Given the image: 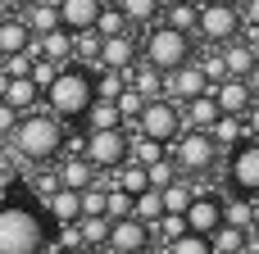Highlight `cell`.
Masks as SVG:
<instances>
[{
  "label": "cell",
  "mask_w": 259,
  "mask_h": 254,
  "mask_svg": "<svg viewBox=\"0 0 259 254\" xmlns=\"http://www.w3.org/2000/svg\"><path fill=\"white\" fill-rule=\"evenodd\" d=\"M5 145L23 164H46V159H55L64 150V123L50 109H27V114H18V123H14Z\"/></svg>",
  "instance_id": "1"
},
{
  "label": "cell",
  "mask_w": 259,
  "mask_h": 254,
  "mask_svg": "<svg viewBox=\"0 0 259 254\" xmlns=\"http://www.w3.org/2000/svg\"><path fill=\"white\" fill-rule=\"evenodd\" d=\"M91 100H96V77H91V68H82V64H64V68L55 73V82L41 91V105H46L59 123H82V114L91 109Z\"/></svg>",
  "instance_id": "2"
},
{
  "label": "cell",
  "mask_w": 259,
  "mask_h": 254,
  "mask_svg": "<svg viewBox=\"0 0 259 254\" xmlns=\"http://www.w3.org/2000/svg\"><path fill=\"white\" fill-rule=\"evenodd\" d=\"M46 250V223L23 209L0 200V254H41Z\"/></svg>",
  "instance_id": "3"
},
{
  "label": "cell",
  "mask_w": 259,
  "mask_h": 254,
  "mask_svg": "<svg viewBox=\"0 0 259 254\" xmlns=\"http://www.w3.org/2000/svg\"><path fill=\"white\" fill-rule=\"evenodd\" d=\"M141 59L155 64L159 73H168L187 59H196V36L182 32V27H168V23H150V32L141 41Z\"/></svg>",
  "instance_id": "4"
},
{
  "label": "cell",
  "mask_w": 259,
  "mask_h": 254,
  "mask_svg": "<svg viewBox=\"0 0 259 254\" xmlns=\"http://www.w3.org/2000/svg\"><path fill=\"white\" fill-rule=\"evenodd\" d=\"M219 145H214V136L209 132H200V127H182L178 136H173V164H178V173L182 177H209L214 168H219Z\"/></svg>",
  "instance_id": "5"
},
{
  "label": "cell",
  "mask_w": 259,
  "mask_h": 254,
  "mask_svg": "<svg viewBox=\"0 0 259 254\" xmlns=\"http://www.w3.org/2000/svg\"><path fill=\"white\" fill-rule=\"evenodd\" d=\"M82 155H87V164H91L96 173L118 168L123 159H132V127L118 123V127H96V132H87V136H82Z\"/></svg>",
  "instance_id": "6"
},
{
  "label": "cell",
  "mask_w": 259,
  "mask_h": 254,
  "mask_svg": "<svg viewBox=\"0 0 259 254\" xmlns=\"http://www.w3.org/2000/svg\"><path fill=\"white\" fill-rule=\"evenodd\" d=\"M223 186L228 195H241V200H259V141H241L228 150V168H223Z\"/></svg>",
  "instance_id": "7"
},
{
  "label": "cell",
  "mask_w": 259,
  "mask_h": 254,
  "mask_svg": "<svg viewBox=\"0 0 259 254\" xmlns=\"http://www.w3.org/2000/svg\"><path fill=\"white\" fill-rule=\"evenodd\" d=\"M127 127H132V136H155V141L173 145V136L182 132V105H178V100H168V95L146 100V105H141V114H137Z\"/></svg>",
  "instance_id": "8"
},
{
  "label": "cell",
  "mask_w": 259,
  "mask_h": 254,
  "mask_svg": "<svg viewBox=\"0 0 259 254\" xmlns=\"http://www.w3.org/2000/svg\"><path fill=\"white\" fill-rule=\"evenodd\" d=\"M196 36L205 45H223L232 36H241V9L237 0H209L196 9Z\"/></svg>",
  "instance_id": "9"
},
{
  "label": "cell",
  "mask_w": 259,
  "mask_h": 254,
  "mask_svg": "<svg viewBox=\"0 0 259 254\" xmlns=\"http://www.w3.org/2000/svg\"><path fill=\"white\" fill-rule=\"evenodd\" d=\"M223 200L228 195H219V191H196L191 195V205H187V232H200V236H209V232H219L223 227Z\"/></svg>",
  "instance_id": "10"
},
{
  "label": "cell",
  "mask_w": 259,
  "mask_h": 254,
  "mask_svg": "<svg viewBox=\"0 0 259 254\" xmlns=\"http://www.w3.org/2000/svg\"><path fill=\"white\" fill-rule=\"evenodd\" d=\"M105 250H109V254H146V250H150V227H146V223H137V218L127 214V218L109 223Z\"/></svg>",
  "instance_id": "11"
},
{
  "label": "cell",
  "mask_w": 259,
  "mask_h": 254,
  "mask_svg": "<svg viewBox=\"0 0 259 254\" xmlns=\"http://www.w3.org/2000/svg\"><path fill=\"white\" fill-rule=\"evenodd\" d=\"M200 91H209V82H205V73H200V64H196V59H187V64H178V68H168V73H164V95H168V100L187 105V100H191V95H200Z\"/></svg>",
  "instance_id": "12"
},
{
  "label": "cell",
  "mask_w": 259,
  "mask_h": 254,
  "mask_svg": "<svg viewBox=\"0 0 259 254\" xmlns=\"http://www.w3.org/2000/svg\"><path fill=\"white\" fill-rule=\"evenodd\" d=\"M219 55H223L228 77H246V82H255V73H259V50H255V41L232 36V41H223V45H219Z\"/></svg>",
  "instance_id": "13"
},
{
  "label": "cell",
  "mask_w": 259,
  "mask_h": 254,
  "mask_svg": "<svg viewBox=\"0 0 259 254\" xmlns=\"http://www.w3.org/2000/svg\"><path fill=\"white\" fill-rule=\"evenodd\" d=\"M137 59H141V45L132 41V32H118V36H100V55H96V68H118V73H127Z\"/></svg>",
  "instance_id": "14"
},
{
  "label": "cell",
  "mask_w": 259,
  "mask_h": 254,
  "mask_svg": "<svg viewBox=\"0 0 259 254\" xmlns=\"http://www.w3.org/2000/svg\"><path fill=\"white\" fill-rule=\"evenodd\" d=\"M209 91H214V100H219L223 114H246L250 100H255V82H246V77H223V82H214Z\"/></svg>",
  "instance_id": "15"
},
{
  "label": "cell",
  "mask_w": 259,
  "mask_h": 254,
  "mask_svg": "<svg viewBox=\"0 0 259 254\" xmlns=\"http://www.w3.org/2000/svg\"><path fill=\"white\" fill-rule=\"evenodd\" d=\"M32 55H41V59H55V64H73V32L59 23V27H50V32H41L36 41H32Z\"/></svg>",
  "instance_id": "16"
},
{
  "label": "cell",
  "mask_w": 259,
  "mask_h": 254,
  "mask_svg": "<svg viewBox=\"0 0 259 254\" xmlns=\"http://www.w3.org/2000/svg\"><path fill=\"white\" fill-rule=\"evenodd\" d=\"M77 214H82V191H68V186H55L50 195H46V218L59 227V223H77Z\"/></svg>",
  "instance_id": "17"
},
{
  "label": "cell",
  "mask_w": 259,
  "mask_h": 254,
  "mask_svg": "<svg viewBox=\"0 0 259 254\" xmlns=\"http://www.w3.org/2000/svg\"><path fill=\"white\" fill-rule=\"evenodd\" d=\"M127 86H132L141 100H159V95H164V73H159L155 64H146V59H137V64L127 68Z\"/></svg>",
  "instance_id": "18"
},
{
  "label": "cell",
  "mask_w": 259,
  "mask_h": 254,
  "mask_svg": "<svg viewBox=\"0 0 259 254\" xmlns=\"http://www.w3.org/2000/svg\"><path fill=\"white\" fill-rule=\"evenodd\" d=\"M32 32H27V23H23V14L14 9V14H5L0 18V55H18V50H32Z\"/></svg>",
  "instance_id": "19"
},
{
  "label": "cell",
  "mask_w": 259,
  "mask_h": 254,
  "mask_svg": "<svg viewBox=\"0 0 259 254\" xmlns=\"http://www.w3.org/2000/svg\"><path fill=\"white\" fill-rule=\"evenodd\" d=\"M219 114H223V109H219L214 91H200V95H191V100L182 105V127H200V132H205Z\"/></svg>",
  "instance_id": "20"
},
{
  "label": "cell",
  "mask_w": 259,
  "mask_h": 254,
  "mask_svg": "<svg viewBox=\"0 0 259 254\" xmlns=\"http://www.w3.org/2000/svg\"><path fill=\"white\" fill-rule=\"evenodd\" d=\"M100 5H105V0H59V23H64L68 32H87V27L96 23Z\"/></svg>",
  "instance_id": "21"
},
{
  "label": "cell",
  "mask_w": 259,
  "mask_h": 254,
  "mask_svg": "<svg viewBox=\"0 0 259 254\" xmlns=\"http://www.w3.org/2000/svg\"><path fill=\"white\" fill-rule=\"evenodd\" d=\"M55 177H59V186H68V191H87V186H96V168L87 164V155L64 159V164L55 168Z\"/></svg>",
  "instance_id": "22"
},
{
  "label": "cell",
  "mask_w": 259,
  "mask_h": 254,
  "mask_svg": "<svg viewBox=\"0 0 259 254\" xmlns=\"http://www.w3.org/2000/svg\"><path fill=\"white\" fill-rule=\"evenodd\" d=\"M205 132L214 136V145H219V150H232V145H241V141H246V123H241V114H219Z\"/></svg>",
  "instance_id": "23"
},
{
  "label": "cell",
  "mask_w": 259,
  "mask_h": 254,
  "mask_svg": "<svg viewBox=\"0 0 259 254\" xmlns=\"http://www.w3.org/2000/svg\"><path fill=\"white\" fill-rule=\"evenodd\" d=\"M5 105H14L18 114H27V109H36L41 105V86L32 82V77H9V86H5V95H0Z\"/></svg>",
  "instance_id": "24"
},
{
  "label": "cell",
  "mask_w": 259,
  "mask_h": 254,
  "mask_svg": "<svg viewBox=\"0 0 259 254\" xmlns=\"http://www.w3.org/2000/svg\"><path fill=\"white\" fill-rule=\"evenodd\" d=\"M18 14H23V23H27V32H32V36H41V32L59 27V9H55V5H46V0H32V5H23Z\"/></svg>",
  "instance_id": "25"
},
{
  "label": "cell",
  "mask_w": 259,
  "mask_h": 254,
  "mask_svg": "<svg viewBox=\"0 0 259 254\" xmlns=\"http://www.w3.org/2000/svg\"><path fill=\"white\" fill-rule=\"evenodd\" d=\"M114 173V186L118 191H127V195H141L146 186H150V177H146V164H137V159H123L118 168H109Z\"/></svg>",
  "instance_id": "26"
},
{
  "label": "cell",
  "mask_w": 259,
  "mask_h": 254,
  "mask_svg": "<svg viewBox=\"0 0 259 254\" xmlns=\"http://www.w3.org/2000/svg\"><path fill=\"white\" fill-rule=\"evenodd\" d=\"M191 195H196L191 177H173L168 186H159V205H164V214H187Z\"/></svg>",
  "instance_id": "27"
},
{
  "label": "cell",
  "mask_w": 259,
  "mask_h": 254,
  "mask_svg": "<svg viewBox=\"0 0 259 254\" xmlns=\"http://www.w3.org/2000/svg\"><path fill=\"white\" fill-rule=\"evenodd\" d=\"M118 9H123V18L132 23V27H150V23H159V9H164V0H114Z\"/></svg>",
  "instance_id": "28"
},
{
  "label": "cell",
  "mask_w": 259,
  "mask_h": 254,
  "mask_svg": "<svg viewBox=\"0 0 259 254\" xmlns=\"http://www.w3.org/2000/svg\"><path fill=\"white\" fill-rule=\"evenodd\" d=\"M259 218V205L255 200H241V195H228L223 200V223H232V227H241V232H250Z\"/></svg>",
  "instance_id": "29"
},
{
  "label": "cell",
  "mask_w": 259,
  "mask_h": 254,
  "mask_svg": "<svg viewBox=\"0 0 259 254\" xmlns=\"http://www.w3.org/2000/svg\"><path fill=\"white\" fill-rule=\"evenodd\" d=\"M209 245H214V254H246V245H250V232H241V227L223 223L219 232H209Z\"/></svg>",
  "instance_id": "30"
},
{
  "label": "cell",
  "mask_w": 259,
  "mask_h": 254,
  "mask_svg": "<svg viewBox=\"0 0 259 254\" xmlns=\"http://www.w3.org/2000/svg\"><path fill=\"white\" fill-rule=\"evenodd\" d=\"M118 123H123V114H118L114 100H91V109L82 114V127H87V132H96V127H118Z\"/></svg>",
  "instance_id": "31"
},
{
  "label": "cell",
  "mask_w": 259,
  "mask_h": 254,
  "mask_svg": "<svg viewBox=\"0 0 259 254\" xmlns=\"http://www.w3.org/2000/svg\"><path fill=\"white\" fill-rule=\"evenodd\" d=\"M105 236H109V218H105V214H82V218H77V241H82L87 250L105 245Z\"/></svg>",
  "instance_id": "32"
},
{
  "label": "cell",
  "mask_w": 259,
  "mask_h": 254,
  "mask_svg": "<svg viewBox=\"0 0 259 254\" xmlns=\"http://www.w3.org/2000/svg\"><path fill=\"white\" fill-rule=\"evenodd\" d=\"M91 27H96L100 36H118V32H132V23L123 18V9H118L114 0H105V5H100V14H96V23H91Z\"/></svg>",
  "instance_id": "33"
},
{
  "label": "cell",
  "mask_w": 259,
  "mask_h": 254,
  "mask_svg": "<svg viewBox=\"0 0 259 254\" xmlns=\"http://www.w3.org/2000/svg\"><path fill=\"white\" fill-rule=\"evenodd\" d=\"M132 218L146 223V227L164 218V205H159V191H155V186H146L141 195H132Z\"/></svg>",
  "instance_id": "34"
},
{
  "label": "cell",
  "mask_w": 259,
  "mask_h": 254,
  "mask_svg": "<svg viewBox=\"0 0 259 254\" xmlns=\"http://www.w3.org/2000/svg\"><path fill=\"white\" fill-rule=\"evenodd\" d=\"M91 77H96V100H114L127 86V73H118V68H91Z\"/></svg>",
  "instance_id": "35"
},
{
  "label": "cell",
  "mask_w": 259,
  "mask_h": 254,
  "mask_svg": "<svg viewBox=\"0 0 259 254\" xmlns=\"http://www.w3.org/2000/svg\"><path fill=\"white\" fill-rule=\"evenodd\" d=\"M164 254H214V245H209V236H200V232H182V236L164 241Z\"/></svg>",
  "instance_id": "36"
},
{
  "label": "cell",
  "mask_w": 259,
  "mask_h": 254,
  "mask_svg": "<svg viewBox=\"0 0 259 254\" xmlns=\"http://www.w3.org/2000/svg\"><path fill=\"white\" fill-rule=\"evenodd\" d=\"M132 159L137 164H159V159H168V145L155 141V136H132Z\"/></svg>",
  "instance_id": "37"
},
{
  "label": "cell",
  "mask_w": 259,
  "mask_h": 254,
  "mask_svg": "<svg viewBox=\"0 0 259 254\" xmlns=\"http://www.w3.org/2000/svg\"><path fill=\"white\" fill-rule=\"evenodd\" d=\"M127 214H132V195L118 191V186H109V191H105V218L118 223V218H127Z\"/></svg>",
  "instance_id": "38"
},
{
  "label": "cell",
  "mask_w": 259,
  "mask_h": 254,
  "mask_svg": "<svg viewBox=\"0 0 259 254\" xmlns=\"http://www.w3.org/2000/svg\"><path fill=\"white\" fill-rule=\"evenodd\" d=\"M59 68H64V64H55V59H41V55H32V68H27V77H32V82H36V86L46 91V86L55 82V73H59Z\"/></svg>",
  "instance_id": "39"
},
{
  "label": "cell",
  "mask_w": 259,
  "mask_h": 254,
  "mask_svg": "<svg viewBox=\"0 0 259 254\" xmlns=\"http://www.w3.org/2000/svg\"><path fill=\"white\" fill-rule=\"evenodd\" d=\"M146 177H150V186L159 191V186H168V182H173V177H182V173H178V164H173V159H159V164H146Z\"/></svg>",
  "instance_id": "40"
},
{
  "label": "cell",
  "mask_w": 259,
  "mask_h": 254,
  "mask_svg": "<svg viewBox=\"0 0 259 254\" xmlns=\"http://www.w3.org/2000/svg\"><path fill=\"white\" fill-rule=\"evenodd\" d=\"M114 105H118V114H123V123H132V118L141 114V105H146V100H141V95H137L132 86H123V91L114 95Z\"/></svg>",
  "instance_id": "41"
},
{
  "label": "cell",
  "mask_w": 259,
  "mask_h": 254,
  "mask_svg": "<svg viewBox=\"0 0 259 254\" xmlns=\"http://www.w3.org/2000/svg\"><path fill=\"white\" fill-rule=\"evenodd\" d=\"M237 9H241V32L259 36V0H241Z\"/></svg>",
  "instance_id": "42"
},
{
  "label": "cell",
  "mask_w": 259,
  "mask_h": 254,
  "mask_svg": "<svg viewBox=\"0 0 259 254\" xmlns=\"http://www.w3.org/2000/svg\"><path fill=\"white\" fill-rule=\"evenodd\" d=\"M82 214H105V191H100V186H87V191H82ZM82 214H77V218H82Z\"/></svg>",
  "instance_id": "43"
},
{
  "label": "cell",
  "mask_w": 259,
  "mask_h": 254,
  "mask_svg": "<svg viewBox=\"0 0 259 254\" xmlns=\"http://www.w3.org/2000/svg\"><path fill=\"white\" fill-rule=\"evenodd\" d=\"M241 123H246V136H250V141H259V95L250 100V109L241 114Z\"/></svg>",
  "instance_id": "44"
},
{
  "label": "cell",
  "mask_w": 259,
  "mask_h": 254,
  "mask_svg": "<svg viewBox=\"0 0 259 254\" xmlns=\"http://www.w3.org/2000/svg\"><path fill=\"white\" fill-rule=\"evenodd\" d=\"M55 186H59V177H55V168H50V173H41V177H36V191H41V195H50V191H55Z\"/></svg>",
  "instance_id": "45"
},
{
  "label": "cell",
  "mask_w": 259,
  "mask_h": 254,
  "mask_svg": "<svg viewBox=\"0 0 259 254\" xmlns=\"http://www.w3.org/2000/svg\"><path fill=\"white\" fill-rule=\"evenodd\" d=\"M55 254H91L87 245H64V250H55Z\"/></svg>",
  "instance_id": "46"
},
{
  "label": "cell",
  "mask_w": 259,
  "mask_h": 254,
  "mask_svg": "<svg viewBox=\"0 0 259 254\" xmlns=\"http://www.w3.org/2000/svg\"><path fill=\"white\" fill-rule=\"evenodd\" d=\"M5 86H9V73H5V68H0V95H5Z\"/></svg>",
  "instance_id": "47"
},
{
  "label": "cell",
  "mask_w": 259,
  "mask_h": 254,
  "mask_svg": "<svg viewBox=\"0 0 259 254\" xmlns=\"http://www.w3.org/2000/svg\"><path fill=\"white\" fill-rule=\"evenodd\" d=\"M9 5H14V9H23V5H32V0H9Z\"/></svg>",
  "instance_id": "48"
},
{
  "label": "cell",
  "mask_w": 259,
  "mask_h": 254,
  "mask_svg": "<svg viewBox=\"0 0 259 254\" xmlns=\"http://www.w3.org/2000/svg\"><path fill=\"white\" fill-rule=\"evenodd\" d=\"M250 232H255V245H259V218H255V227H250Z\"/></svg>",
  "instance_id": "49"
},
{
  "label": "cell",
  "mask_w": 259,
  "mask_h": 254,
  "mask_svg": "<svg viewBox=\"0 0 259 254\" xmlns=\"http://www.w3.org/2000/svg\"><path fill=\"white\" fill-rule=\"evenodd\" d=\"M191 5H196V9H200V5H209V0H191Z\"/></svg>",
  "instance_id": "50"
},
{
  "label": "cell",
  "mask_w": 259,
  "mask_h": 254,
  "mask_svg": "<svg viewBox=\"0 0 259 254\" xmlns=\"http://www.w3.org/2000/svg\"><path fill=\"white\" fill-rule=\"evenodd\" d=\"M255 77H259V73H255ZM255 95H259V86H255Z\"/></svg>",
  "instance_id": "51"
},
{
  "label": "cell",
  "mask_w": 259,
  "mask_h": 254,
  "mask_svg": "<svg viewBox=\"0 0 259 254\" xmlns=\"http://www.w3.org/2000/svg\"><path fill=\"white\" fill-rule=\"evenodd\" d=\"M255 50H259V36H255Z\"/></svg>",
  "instance_id": "52"
}]
</instances>
